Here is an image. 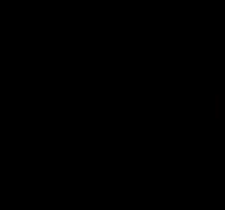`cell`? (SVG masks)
Here are the masks:
<instances>
[{
    "mask_svg": "<svg viewBox=\"0 0 225 210\" xmlns=\"http://www.w3.org/2000/svg\"><path fill=\"white\" fill-rule=\"evenodd\" d=\"M223 110H225V100H223V95L222 94H217L215 95V118L217 120H222L225 115H223Z\"/></svg>",
    "mask_w": 225,
    "mask_h": 210,
    "instance_id": "obj_1",
    "label": "cell"
}]
</instances>
